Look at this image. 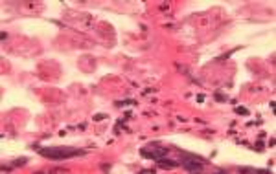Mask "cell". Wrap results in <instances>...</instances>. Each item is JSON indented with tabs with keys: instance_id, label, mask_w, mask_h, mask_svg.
Here are the masks:
<instances>
[{
	"instance_id": "obj_1",
	"label": "cell",
	"mask_w": 276,
	"mask_h": 174,
	"mask_svg": "<svg viewBox=\"0 0 276 174\" xmlns=\"http://www.w3.org/2000/svg\"><path fill=\"white\" fill-rule=\"evenodd\" d=\"M41 154L46 158H52V159H67V158L72 156H81L85 154V150H77V149H41Z\"/></svg>"
},
{
	"instance_id": "obj_2",
	"label": "cell",
	"mask_w": 276,
	"mask_h": 174,
	"mask_svg": "<svg viewBox=\"0 0 276 174\" xmlns=\"http://www.w3.org/2000/svg\"><path fill=\"white\" fill-rule=\"evenodd\" d=\"M204 163H206V161H204L202 158L183 154V167L184 169H188V171H201Z\"/></svg>"
},
{
	"instance_id": "obj_3",
	"label": "cell",
	"mask_w": 276,
	"mask_h": 174,
	"mask_svg": "<svg viewBox=\"0 0 276 174\" xmlns=\"http://www.w3.org/2000/svg\"><path fill=\"white\" fill-rule=\"evenodd\" d=\"M166 154V149H153L149 152L147 149H144L142 150V156H146V158H153V159H160V158L164 156Z\"/></svg>"
}]
</instances>
